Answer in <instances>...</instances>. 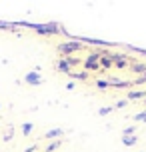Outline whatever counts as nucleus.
<instances>
[{"label":"nucleus","mask_w":146,"mask_h":152,"mask_svg":"<svg viewBox=\"0 0 146 152\" xmlns=\"http://www.w3.org/2000/svg\"><path fill=\"white\" fill-rule=\"evenodd\" d=\"M134 120H136V122L146 120V110H142V112H138V114H134Z\"/></svg>","instance_id":"obj_18"},{"label":"nucleus","mask_w":146,"mask_h":152,"mask_svg":"<svg viewBox=\"0 0 146 152\" xmlns=\"http://www.w3.org/2000/svg\"><path fill=\"white\" fill-rule=\"evenodd\" d=\"M132 84H146V72H144V74H140L138 78H134Z\"/></svg>","instance_id":"obj_17"},{"label":"nucleus","mask_w":146,"mask_h":152,"mask_svg":"<svg viewBox=\"0 0 146 152\" xmlns=\"http://www.w3.org/2000/svg\"><path fill=\"white\" fill-rule=\"evenodd\" d=\"M60 140H56V142H52V144H48V148H46V152H54L56 150V148H60Z\"/></svg>","instance_id":"obj_16"},{"label":"nucleus","mask_w":146,"mask_h":152,"mask_svg":"<svg viewBox=\"0 0 146 152\" xmlns=\"http://www.w3.org/2000/svg\"><path fill=\"white\" fill-rule=\"evenodd\" d=\"M100 54V68L102 70H108L114 66V56H112V52H108V50H98Z\"/></svg>","instance_id":"obj_3"},{"label":"nucleus","mask_w":146,"mask_h":152,"mask_svg":"<svg viewBox=\"0 0 146 152\" xmlns=\"http://www.w3.org/2000/svg\"><path fill=\"white\" fill-rule=\"evenodd\" d=\"M144 104H146V98H144Z\"/></svg>","instance_id":"obj_22"},{"label":"nucleus","mask_w":146,"mask_h":152,"mask_svg":"<svg viewBox=\"0 0 146 152\" xmlns=\"http://www.w3.org/2000/svg\"><path fill=\"white\" fill-rule=\"evenodd\" d=\"M82 66H84L86 72H96V70H102V68H100V54H98V50L88 54V56L84 58V62H82Z\"/></svg>","instance_id":"obj_2"},{"label":"nucleus","mask_w":146,"mask_h":152,"mask_svg":"<svg viewBox=\"0 0 146 152\" xmlns=\"http://www.w3.org/2000/svg\"><path fill=\"white\" fill-rule=\"evenodd\" d=\"M114 110V106H106V108H100L98 110V116H106V114H110Z\"/></svg>","instance_id":"obj_15"},{"label":"nucleus","mask_w":146,"mask_h":152,"mask_svg":"<svg viewBox=\"0 0 146 152\" xmlns=\"http://www.w3.org/2000/svg\"><path fill=\"white\" fill-rule=\"evenodd\" d=\"M108 84L112 86V88H130L132 86V80H118V78H110Z\"/></svg>","instance_id":"obj_6"},{"label":"nucleus","mask_w":146,"mask_h":152,"mask_svg":"<svg viewBox=\"0 0 146 152\" xmlns=\"http://www.w3.org/2000/svg\"><path fill=\"white\" fill-rule=\"evenodd\" d=\"M68 76L70 78H76V80H86V78H88V72H86V70H82V72H74V70H72Z\"/></svg>","instance_id":"obj_10"},{"label":"nucleus","mask_w":146,"mask_h":152,"mask_svg":"<svg viewBox=\"0 0 146 152\" xmlns=\"http://www.w3.org/2000/svg\"><path fill=\"white\" fill-rule=\"evenodd\" d=\"M122 136H136V126H126L122 130Z\"/></svg>","instance_id":"obj_13"},{"label":"nucleus","mask_w":146,"mask_h":152,"mask_svg":"<svg viewBox=\"0 0 146 152\" xmlns=\"http://www.w3.org/2000/svg\"><path fill=\"white\" fill-rule=\"evenodd\" d=\"M84 48V42H80L76 38H72V40H66V42H60V44L56 46V50L60 54H64V58L66 56H72L74 52H80Z\"/></svg>","instance_id":"obj_1"},{"label":"nucleus","mask_w":146,"mask_h":152,"mask_svg":"<svg viewBox=\"0 0 146 152\" xmlns=\"http://www.w3.org/2000/svg\"><path fill=\"white\" fill-rule=\"evenodd\" d=\"M56 68L60 70L62 74H70V72H72V66H70V62L66 60V58H60V60L56 62Z\"/></svg>","instance_id":"obj_7"},{"label":"nucleus","mask_w":146,"mask_h":152,"mask_svg":"<svg viewBox=\"0 0 146 152\" xmlns=\"http://www.w3.org/2000/svg\"><path fill=\"white\" fill-rule=\"evenodd\" d=\"M114 56V66L116 68H126V66H130V56H126V54H112Z\"/></svg>","instance_id":"obj_4"},{"label":"nucleus","mask_w":146,"mask_h":152,"mask_svg":"<svg viewBox=\"0 0 146 152\" xmlns=\"http://www.w3.org/2000/svg\"><path fill=\"white\" fill-rule=\"evenodd\" d=\"M138 142V136H122V144L124 146H134Z\"/></svg>","instance_id":"obj_11"},{"label":"nucleus","mask_w":146,"mask_h":152,"mask_svg":"<svg viewBox=\"0 0 146 152\" xmlns=\"http://www.w3.org/2000/svg\"><path fill=\"white\" fill-rule=\"evenodd\" d=\"M56 136H62V128H52V130H48L44 138H48V140H50V138H56Z\"/></svg>","instance_id":"obj_12"},{"label":"nucleus","mask_w":146,"mask_h":152,"mask_svg":"<svg viewBox=\"0 0 146 152\" xmlns=\"http://www.w3.org/2000/svg\"><path fill=\"white\" fill-rule=\"evenodd\" d=\"M96 86H98V88H110L108 80H96Z\"/></svg>","instance_id":"obj_19"},{"label":"nucleus","mask_w":146,"mask_h":152,"mask_svg":"<svg viewBox=\"0 0 146 152\" xmlns=\"http://www.w3.org/2000/svg\"><path fill=\"white\" fill-rule=\"evenodd\" d=\"M126 104H128V100H126V98H122V100H118V102H116V106H114V108H124Z\"/></svg>","instance_id":"obj_20"},{"label":"nucleus","mask_w":146,"mask_h":152,"mask_svg":"<svg viewBox=\"0 0 146 152\" xmlns=\"http://www.w3.org/2000/svg\"><path fill=\"white\" fill-rule=\"evenodd\" d=\"M32 128H34L32 122H24V124H22V134H24V136H28V134L32 132Z\"/></svg>","instance_id":"obj_14"},{"label":"nucleus","mask_w":146,"mask_h":152,"mask_svg":"<svg viewBox=\"0 0 146 152\" xmlns=\"http://www.w3.org/2000/svg\"><path fill=\"white\" fill-rule=\"evenodd\" d=\"M8 140H12V128H8V132L4 134V142H8Z\"/></svg>","instance_id":"obj_21"},{"label":"nucleus","mask_w":146,"mask_h":152,"mask_svg":"<svg viewBox=\"0 0 146 152\" xmlns=\"http://www.w3.org/2000/svg\"><path fill=\"white\" fill-rule=\"evenodd\" d=\"M140 98H146V90H130L126 100H140Z\"/></svg>","instance_id":"obj_8"},{"label":"nucleus","mask_w":146,"mask_h":152,"mask_svg":"<svg viewBox=\"0 0 146 152\" xmlns=\"http://www.w3.org/2000/svg\"><path fill=\"white\" fill-rule=\"evenodd\" d=\"M130 70L132 72H138V74H144L146 72V64L144 62H130Z\"/></svg>","instance_id":"obj_9"},{"label":"nucleus","mask_w":146,"mask_h":152,"mask_svg":"<svg viewBox=\"0 0 146 152\" xmlns=\"http://www.w3.org/2000/svg\"><path fill=\"white\" fill-rule=\"evenodd\" d=\"M24 82L32 84V86H38V84H42V76L38 74V70H32V72H28L24 76Z\"/></svg>","instance_id":"obj_5"}]
</instances>
